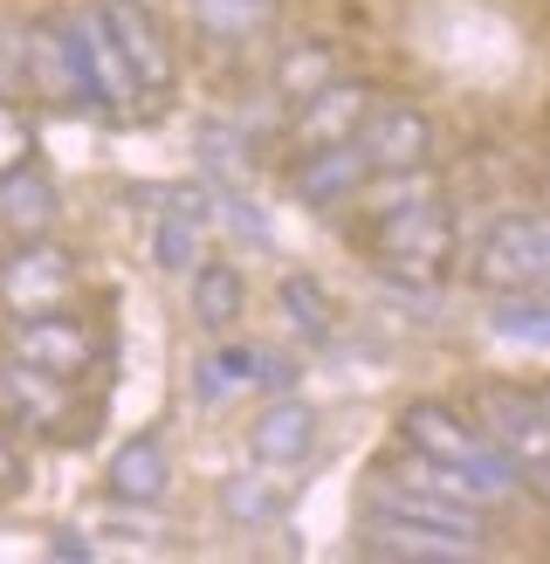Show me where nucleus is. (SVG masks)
Wrapping results in <instances>:
<instances>
[{"instance_id": "2f4dec72", "label": "nucleus", "mask_w": 550, "mask_h": 564, "mask_svg": "<svg viewBox=\"0 0 550 564\" xmlns=\"http://www.w3.org/2000/svg\"><path fill=\"white\" fill-rule=\"evenodd\" d=\"M138 8H158V0H138Z\"/></svg>"}, {"instance_id": "20e7f679", "label": "nucleus", "mask_w": 550, "mask_h": 564, "mask_svg": "<svg viewBox=\"0 0 550 564\" xmlns=\"http://www.w3.org/2000/svg\"><path fill=\"white\" fill-rule=\"evenodd\" d=\"M0 420L14 434H35V441H82L90 406H76V379H55V372H35L21 358H0Z\"/></svg>"}, {"instance_id": "7c9ffc66", "label": "nucleus", "mask_w": 550, "mask_h": 564, "mask_svg": "<svg viewBox=\"0 0 550 564\" xmlns=\"http://www.w3.org/2000/svg\"><path fill=\"white\" fill-rule=\"evenodd\" d=\"M543 193H550V165H543Z\"/></svg>"}, {"instance_id": "9d476101", "label": "nucleus", "mask_w": 550, "mask_h": 564, "mask_svg": "<svg viewBox=\"0 0 550 564\" xmlns=\"http://www.w3.org/2000/svg\"><path fill=\"white\" fill-rule=\"evenodd\" d=\"M76 296V256L55 248L48 235L42 241H14V256L0 262V303L14 310H63Z\"/></svg>"}, {"instance_id": "9b49d317", "label": "nucleus", "mask_w": 550, "mask_h": 564, "mask_svg": "<svg viewBox=\"0 0 550 564\" xmlns=\"http://www.w3.org/2000/svg\"><path fill=\"white\" fill-rule=\"evenodd\" d=\"M358 152L372 159V173H413V165H433V118L406 97H385L365 110L358 124Z\"/></svg>"}, {"instance_id": "c85d7f7f", "label": "nucleus", "mask_w": 550, "mask_h": 564, "mask_svg": "<svg viewBox=\"0 0 550 564\" xmlns=\"http://www.w3.org/2000/svg\"><path fill=\"white\" fill-rule=\"evenodd\" d=\"M21 489V455L8 447V434H0V496H14Z\"/></svg>"}, {"instance_id": "5701e85b", "label": "nucleus", "mask_w": 550, "mask_h": 564, "mask_svg": "<svg viewBox=\"0 0 550 564\" xmlns=\"http://www.w3.org/2000/svg\"><path fill=\"white\" fill-rule=\"evenodd\" d=\"M255 365H262V351H207L200 365H193V400L200 406H228L241 386H255Z\"/></svg>"}, {"instance_id": "ddd939ff", "label": "nucleus", "mask_w": 550, "mask_h": 564, "mask_svg": "<svg viewBox=\"0 0 550 564\" xmlns=\"http://www.w3.org/2000/svg\"><path fill=\"white\" fill-rule=\"evenodd\" d=\"M21 76L42 104H63V110H90V90H82V63H76V42H69V21H42L21 35Z\"/></svg>"}, {"instance_id": "f8f14e48", "label": "nucleus", "mask_w": 550, "mask_h": 564, "mask_svg": "<svg viewBox=\"0 0 550 564\" xmlns=\"http://www.w3.org/2000/svg\"><path fill=\"white\" fill-rule=\"evenodd\" d=\"M103 496L124 502V510H158V502L173 496V447H165L158 427L124 434L118 447H110V462H103Z\"/></svg>"}, {"instance_id": "f03ea898", "label": "nucleus", "mask_w": 550, "mask_h": 564, "mask_svg": "<svg viewBox=\"0 0 550 564\" xmlns=\"http://www.w3.org/2000/svg\"><path fill=\"white\" fill-rule=\"evenodd\" d=\"M0 358H21L55 379H90L103 365V337L90 317H69V310H14L0 330Z\"/></svg>"}, {"instance_id": "b1692460", "label": "nucleus", "mask_w": 550, "mask_h": 564, "mask_svg": "<svg viewBox=\"0 0 550 564\" xmlns=\"http://www.w3.org/2000/svg\"><path fill=\"white\" fill-rule=\"evenodd\" d=\"M488 330L503 337V345L550 351V296H495L488 303Z\"/></svg>"}, {"instance_id": "c756f323", "label": "nucleus", "mask_w": 550, "mask_h": 564, "mask_svg": "<svg viewBox=\"0 0 550 564\" xmlns=\"http://www.w3.org/2000/svg\"><path fill=\"white\" fill-rule=\"evenodd\" d=\"M55 551H63V557H76V564H82V557H97V551H90V538H82V530H55Z\"/></svg>"}, {"instance_id": "412c9836", "label": "nucleus", "mask_w": 550, "mask_h": 564, "mask_svg": "<svg viewBox=\"0 0 550 564\" xmlns=\"http://www.w3.org/2000/svg\"><path fill=\"white\" fill-rule=\"evenodd\" d=\"M193 21H200V35L207 42H248V35H262V28L275 21V0H193Z\"/></svg>"}, {"instance_id": "423d86ee", "label": "nucleus", "mask_w": 550, "mask_h": 564, "mask_svg": "<svg viewBox=\"0 0 550 564\" xmlns=\"http://www.w3.org/2000/svg\"><path fill=\"white\" fill-rule=\"evenodd\" d=\"M475 427L482 441L503 455L509 468H530L550 462V413L537 392H516V386H482L475 392Z\"/></svg>"}, {"instance_id": "a211bd4d", "label": "nucleus", "mask_w": 550, "mask_h": 564, "mask_svg": "<svg viewBox=\"0 0 550 564\" xmlns=\"http://www.w3.org/2000/svg\"><path fill=\"white\" fill-rule=\"evenodd\" d=\"M55 214H63V186H55L42 165H21V173L0 180V235L8 241L55 235Z\"/></svg>"}, {"instance_id": "bb28decb", "label": "nucleus", "mask_w": 550, "mask_h": 564, "mask_svg": "<svg viewBox=\"0 0 550 564\" xmlns=\"http://www.w3.org/2000/svg\"><path fill=\"white\" fill-rule=\"evenodd\" d=\"M193 152H200V173H207V186H241L248 180V152H241V138H234V124H200L193 131Z\"/></svg>"}, {"instance_id": "0eeeda50", "label": "nucleus", "mask_w": 550, "mask_h": 564, "mask_svg": "<svg viewBox=\"0 0 550 564\" xmlns=\"http://www.w3.org/2000/svg\"><path fill=\"white\" fill-rule=\"evenodd\" d=\"M97 21H103V35L118 42L124 69L138 76L145 97H165L179 83V55H173V42H165V28H158V8H138V0H97Z\"/></svg>"}, {"instance_id": "6ab92c4d", "label": "nucleus", "mask_w": 550, "mask_h": 564, "mask_svg": "<svg viewBox=\"0 0 550 564\" xmlns=\"http://www.w3.org/2000/svg\"><path fill=\"white\" fill-rule=\"evenodd\" d=\"M289 510V489H283V475L275 468H248V475H228V482H220V517L228 523H275Z\"/></svg>"}, {"instance_id": "cd10ccee", "label": "nucleus", "mask_w": 550, "mask_h": 564, "mask_svg": "<svg viewBox=\"0 0 550 564\" xmlns=\"http://www.w3.org/2000/svg\"><path fill=\"white\" fill-rule=\"evenodd\" d=\"M42 138H35V118H28L21 104H0V180L21 173V165H35Z\"/></svg>"}, {"instance_id": "f3484780", "label": "nucleus", "mask_w": 550, "mask_h": 564, "mask_svg": "<svg viewBox=\"0 0 550 564\" xmlns=\"http://www.w3.org/2000/svg\"><path fill=\"white\" fill-rule=\"evenodd\" d=\"M186 310H193V324L207 337H228L241 324V310H248V275L228 256H200L186 269Z\"/></svg>"}, {"instance_id": "39448f33", "label": "nucleus", "mask_w": 550, "mask_h": 564, "mask_svg": "<svg viewBox=\"0 0 550 564\" xmlns=\"http://www.w3.org/2000/svg\"><path fill=\"white\" fill-rule=\"evenodd\" d=\"M399 441L413 447V455L461 462V468H488V475H503V482H509V462L495 455L475 420H468L461 406H448V400H413V406L399 413ZM509 489H516V482H509Z\"/></svg>"}, {"instance_id": "2eb2a0df", "label": "nucleus", "mask_w": 550, "mask_h": 564, "mask_svg": "<svg viewBox=\"0 0 550 564\" xmlns=\"http://www.w3.org/2000/svg\"><path fill=\"white\" fill-rule=\"evenodd\" d=\"M365 180H372V159L358 152V138H338V145H310V152L296 159V173H289L296 200L310 207V214H330V207L358 200V193H365Z\"/></svg>"}, {"instance_id": "dca6fc26", "label": "nucleus", "mask_w": 550, "mask_h": 564, "mask_svg": "<svg viewBox=\"0 0 550 564\" xmlns=\"http://www.w3.org/2000/svg\"><path fill=\"white\" fill-rule=\"evenodd\" d=\"M378 104L372 83H358V76H330L317 97H302L296 104V145L310 152V145H338V138H358V124H365V110Z\"/></svg>"}, {"instance_id": "4468645a", "label": "nucleus", "mask_w": 550, "mask_h": 564, "mask_svg": "<svg viewBox=\"0 0 550 564\" xmlns=\"http://www.w3.org/2000/svg\"><path fill=\"white\" fill-rule=\"evenodd\" d=\"M69 42H76V63H82L90 110H103V118H131V110L145 104V90H138V76L124 69L118 42L103 35V21H97V14H76V21H69Z\"/></svg>"}, {"instance_id": "6e6552de", "label": "nucleus", "mask_w": 550, "mask_h": 564, "mask_svg": "<svg viewBox=\"0 0 550 564\" xmlns=\"http://www.w3.org/2000/svg\"><path fill=\"white\" fill-rule=\"evenodd\" d=\"M358 551H365V557H385V564H468V557L482 551V538H468V530H440V523H420V517L372 510L365 530H358Z\"/></svg>"}, {"instance_id": "393cba45", "label": "nucleus", "mask_w": 550, "mask_h": 564, "mask_svg": "<svg viewBox=\"0 0 550 564\" xmlns=\"http://www.w3.org/2000/svg\"><path fill=\"white\" fill-rule=\"evenodd\" d=\"M358 200L372 207V220H385V214H406V207L440 200V180H433V165H413V173H372Z\"/></svg>"}, {"instance_id": "aec40b11", "label": "nucleus", "mask_w": 550, "mask_h": 564, "mask_svg": "<svg viewBox=\"0 0 550 564\" xmlns=\"http://www.w3.org/2000/svg\"><path fill=\"white\" fill-rule=\"evenodd\" d=\"M330 76H338V48L330 42H296V48L275 55V104L296 110L302 97H317Z\"/></svg>"}, {"instance_id": "f257e3e1", "label": "nucleus", "mask_w": 550, "mask_h": 564, "mask_svg": "<svg viewBox=\"0 0 550 564\" xmlns=\"http://www.w3.org/2000/svg\"><path fill=\"white\" fill-rule=\"evenodd\" d=\"M454 269V214L448 200H427V207H406V214H385L378 220V275L399 282L413 296H433Z\"/></svg>"}, {"instance_id": "4be33fe9", "label": "nucleus", "mask_w": 550, "mask_h": 564, "mask_svg": "<svg viewBox=\"0 0 550 564\" xmlns=\"http://www.w3.org/2000/svg\"><path fill=\"white\" fill-rule=\"evenodd\" d=\"M275 303H283L289 324L310 330V337H330V324H338V296H330L310 269H283V282H275Z\"/></svg>"}, {"instance_id": "7ed1b4c3", "label": "nucleus", "mask_w": 550, "mask_h": 564, "mask_svg": "<svg viewBox=\"0 0 550 564\" xmlns=\"http://www.w3.org/2000/svg\"><path fill=\"white\" fill-rule=\"evenodd\" d=\"M468 262L495 296H550V214H503Z\"/></svg>"}, {"instance_id": "1a4fd4ad", "label": "nucleus", "mask_w": 550, "mask_h": 564, "mask_svg": "<svg viewBox=\"0 0 550 564\" xmlns=\"http://www.w3.org/2000/svg\"><path fill=\"white\" fill-rule=\"evenodd\" d=\"M317 447H323V420H317L310 400H296V392H268V406L248 420V455L275 475L317 462Z\"/></svg>"}, {"instance_id": "a878e982", "label": "nucleus", "mask_w": 550, "mask_h": 564, "mask_svg": "<svg viewBox=\"0 0 550 564\" xmlns=\"http://www.w3.org/2000/svg\"><path fill=\"white\" fill-rule=\"evenodd\" d=\"M200 256H207V220H186L173 207H158V228H152V262H158V275H186Z\"/></svg>"}]
</instances>
